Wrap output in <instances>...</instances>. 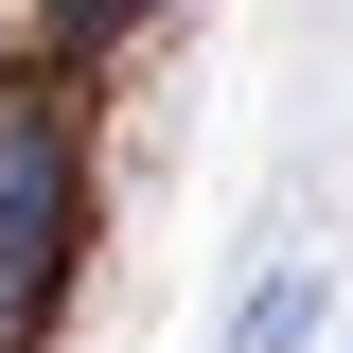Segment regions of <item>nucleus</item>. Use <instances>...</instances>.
<instances>
[{"label": "nucleus", "instance_id": "nucleus-1", "mask_svg": "<svg viewBox=\"0 0 353 353\" xmlns=\"http://www.w3.org/2000/svg\"><path fill=\"white\" fill-rule=\"evenodd\" d=\"M53 265H71V124L53 88H0V353L36 336Z\"/></svg>", "mask_w": 353, "mask_h": 353}, {"label": "nucleus", "instance_id": "nucleus-2", "mask_svg": "<svg viewBox=\"0 0 353 353\" xmlns=\"http://www.w3.org/2000/svg\"><path fill=\"white\" fill-rule=\"evenodd\" d=\"M36 18H53V53H124L159 0H36Z\"/></svg>", "mask_w": 353, "mask_h": 353}]
</instances>
